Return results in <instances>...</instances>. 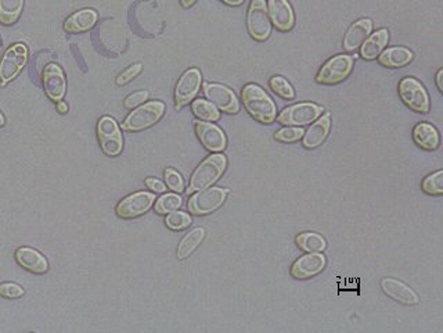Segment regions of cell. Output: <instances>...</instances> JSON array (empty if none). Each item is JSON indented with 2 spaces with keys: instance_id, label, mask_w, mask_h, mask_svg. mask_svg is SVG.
I'll list each match as a JSON object with an SVG mask.
<instances>
[{
  "instance_id": "6da1fadb",
  "label": "cell",
  "mask_w": 443,
  "mask_h": 333,
  "mask_svg": "<svg viewBox=\"0 0 443 333\" xmlns=\"http://www.w3.org/2000/svg\"><path fill=\"white\" fill-rule=\"evenodd\" d=\"M241 99L244 103L245 110L250 113V116L254 119H257L260 124H272L275 122L277 110L270 99L259 85L255 84H248L244 86L241 92Z\"/></svg>"
},
{
  "instance_id": "7a4b0ae2",
  "label": "cell",
  "mask_w": 443,
  "mask_h": 333,
  "mask_svg": "<svg viewBox=\"0 0 443 333\" xmlns=\"http://www.w3.org/2000/svg\"><path fill=\"white\" fill-rule=\"evenodd\" d=\"M226 166H228V160L220 153L212 154L208 159H205L200 166H197V169L191 175L187 193L210 188L213 182H216L222 177V174L226 169Z\"/></svg>"
},
{
  "instance_id": "3957f363",
  "label": "cell",
  "mask_w": 443,
  "mask_h": 333,
  "mask_svg": "<svg viewBox=\"0 0 443 333\" xmlns=\"http://www.w3.org/2000/svg\"><path fill=\"white\" fill-rule=\"evenodd\" d=\"M165 113V104L163 101H148L146 104L132 111L125 122L122 124V129L138 132L153 126L158 122Z\"/></svg>"
},
{
  "instance_id": "277c9868",
  "label": "cell",
  "mask_w": 443,
  "mask_h": 333,
  "mask_svg": "<svg viewBox=\"0 0 443 333\" xmlns=\"http://www.w3.org/2000/svg\"><path fill=\"white\" fill-rule=\"evenodd\" d=\"M399 96L402 101L416 113L427 114L429 111V97L425 88L417 79L406 76L399 82Z\"/></svg>"
},
{
  "instance_id": "5b68a950",
  "label": "cell",
  "mask_w": 443,
  "mask_h": 333,
  "mask_svg": "<svg viewBox=\"0 0 443 333\" xmlns=\"http://www.w3.org/2000/svg\"><path fill=\"white\" fill-rule=\"evenodd\" d=\"M247 26L250 35L258 41H266L272 34V21L269 17L266 0H253L250 4L248 16H247Z\"/></svg>"
},
{
  "instance_id": "8992f818",
  "label": "cell",
  "mask_w": 443,
  "mask_h": 333,
  "mask_svg": "<svg viewBox=\"0 0 443 333\" xmlns=\"http://www.w3.org/2000/svg\"><path fill=\"white\" fill-rule=\"evenodd\" d=\"M97 138L104 154L110 157L118 156L123 149V139L116 119L103 117L97 124Z\"/></svg>"
},
{
  "instance_id": "52a82bcc",
  "label": "cell",
  "mask_w": 443,
  "mask_h": 333,
  "mask_svg": "<svg viewBox=\"0 0 443 333\" xmlns=\"http://www.w3.org/2000/svg\"><path fill=\"white\" fill-rule=\"evenodd\" d=\"M229 191L220 188H207L198 191L188 200V212L191 214L205 215L218 210L226 200Z\"/></svg>"
},
{
  "instance_id": "ba28073f",
  "label": "cell",
  "mask_w": 443,
  "mask_h": 333,
  "mask_svg": "<svg viewBox=\"0 0 443 333\" xmlns=\"http://www.w3.org/2000/svg\"><path fill=\"white\" fill-rule=\"evenodd\" d=\"M353 67V59L350 56H334L330 59L316 75V82L322 85H335L350 76Z\"/></svg>"
},
{
  "instance_id": "9c48e42d",
  "label": "cell",
  "mask_w": 443,
  "mask_h": 333,
  "mask_svg": "<svg viewBox=\"0 0 443 333\" xmlns=\"http://www.w3.org/2000/svg\"><path fill=\"white\" fill-rule=\"evenodd\" d=\"M323 107L315 103H300L284 109L279 114L277 121L288 126H303L315 122L323 113Z\"/></svg>"
},
{
  "instance_id": "30bf717a",
  "label": "cell",
  "mask_w": 443,
  "mask_h": 333,
  "mask_svg": "<svg viewBox=\"0 0 443 333\" xmlns=\"http://www.w3.org/2000/svg\"><path fill=\"white\" fill-rule=\"evenodd\" d=\"M28 59V49L23 44L13 45L7 49L0 61V79L1 86L13 81L24 69Z\"/></svg>"
},
{
  "instance_id": "8fae6325",
  "label": "cell",
  "mask_w": 443,
  "mask_h": 333,
  "mask_svg": "<svg viewBox=\"0 0 443 333\" xmlns=\"http://www.w3.org/2000/svg\"><path fill=\"white\" fill-rule=\"evenodd\" d=\"M156 200V196L148 192H138L128 197H125L117 206L118 217L123 219H132L138 218L141 215L146 214L153 203Z\"/></svg>"
},
{
  "instance_id": "7c38bea8",
  "label": "cell",
  "mask_w": 443,
  "mask_h": 333,
  "mask_svg": "<svg viewBox=\"0 0 443 333\" xmlns=\"http://www.w3.org/2000/svg\"><path fill=\"white\" fill-rule=\"evenodd\" d=\"M204 95L215 107L228 114H237L240 111V104L233 91L225 85L204 84Z\"/></svg>"
},
{
  "instance_id": "4fadbf2b",
  "label": "cell",
  "mask_w": 443,
  "mask_h": 333,
  "mask_svg": "<svg viewBox=\"0 0 443 333\" xmlns=\"http://www.w3.org/2000/svg\"><path fill=\"white\" fill-rule=\"evenodd\" d=\"M201 86V74L197 69L187 70L179 79L175 89V101L176 110L185 107L191 100H194Z\"/></svg>"
},
{
  "instance_id": "5bb4252c",
  "label": "cell",
  "mask_w": 443,
  "mask_h": 333,
  "mask_svg": "<svg viewBox=\"0 0 443 333\" xmlns=\"http://www.w3.org/2000/svg\"><path fill=\"white\" fill-rule=\"evenodd\" d=\"M326 268V257L320 253H307L292 264L290 274L295 279H309Z\"/></svg>"
},
{
  "instance_id": "9a60e30c",
  "label": "cell",
  "mask_w": 443,
  "mask_h": 333,
  "mask_svg": "<svg viewBox=\"0 0 443 333\" xmlns=\"http://www.w3.org/2000/svg\"><path fill=\"white\" fill-rule=\"evenodd\" d=\"M195 134L200 142L210 151L219 153L226 149L228 141L223 131L210 122L195 121Z\"/></svg>"
},
{
  "instance_id": "2e32d148",
  "label": "cell",
  "mask_w": 443,
  "mask_h": 333,
  "mask_svg": "<svg viewBox=\"0 0 443 333\" xmlns=\"http://www.w3.org/2000/svg\"><path fill=\"white\" fill-rule=\"evenodd\" d=\"M42 78H44V88H45L46 95L54 101H60L66 95V89H67L66 76L61 67L54 63L47 64L44 70Z\"/></svg>"
},
{
  "instance_id": "e0dca14e",
  "label": "cell",
  "mask_w": 443,
  "mask_h": 333,
  "mask_svg": "<svg viewBox=\"0 0 443 333\" xmlns=\"http://www.w3.org/2000/svg\"><path fill=\"white\" fill-rule=\"evenodd\" d=\"M268 11L270 21L280 32H288L295 24V16L288 0H269Z\"/></svg>"
},
{
  "instance_id": "ac0fdd59",
  "label": "cell",
  "mask_w": 443,
  "mask_h": 333,
  "mask_svg": "<svg viewBox=\"0 0 443 333\" xmlns=\"http://www.w3.org/2000/svg\"><path fill=\"white\" fill-rule=\"evenodd\" d=\"M381 289L388 297L400 304L416 306L420 303L419 294L413 289H410V286L397 281L395 278H384L381 281Z\"/></svg>"
},
{
  "instance_id": "d6986e66",
  "label": "cell",
  "mask_w": 443,
  "mask_h": 333,
  "mask_svg": "<svg viewBox=\"0 0 443 333\" xmlns=\"http://www.w3.org/2000/svg\"><path fill=\"white\" fill-rule=\"evenodd\" d=\"M373 29V21L370 19H362L350 25L344 38V49L347 51H355L369 38Z\"/></svg>"
},
{
  "instance_id": "ffe728a7",
  "label": "cell",
  "mask_w": 443,
  "mask_h": 333,
  "mask_svg": "<svg viewBox=\"0 0 443 333\" xmlns=\"http://www.w3.org/2000/svg\"><path fill=\"white\" fill-rule=\"evenodd\" d=\"M331 128V119L330 114L327 113L325 116H320L315 124L310 125V128L303 134V147L306 149H316L322 143L325 142L328 136Z\"/></svg>"
},
{
  "instance_id": "44dd1931",
  "label": "cell",
  "mask_w": 443,
  "mask_h": 333,
  "mask_svg": "<svg viewBox=\"0 0 443 333\" xmlns=\"http://www.w3.org/2000/svg\"><path fill=\"white\" fill-rule=\"evenodd\" d=\"M16 260L17 262L34 274H45L49 269L47 260L35 249L31 247H21L16 252Z\"/></svg>"
},
{
  "instance_id": "7402d4cb",
  "label": "cell",
  "mask_w": 443,
  "mask_h": 333,
  "mask_svg": "<svg viewBox=\"0 0 443 333\" xmlns=\"http://www.w3.org/2000/svg\"><path fill=\"white\" fill-rule=\"evenodd\" d=\"M413 141L417 146H420L421 149L428 150V151L437 150L441 143L437 128L428 122H420L414 126Z\"/></svg>"
},
{
  "instance_id": "603a6c76",
  "label": "cell",
  "mask_w": 443,
  "mask_h": 333,
  "mask_svg": "<svg viewBox=\"0 0 443 333\" xmlns=\"http://www.w3.org/2000/svg\"><path fill=\"white\" fill-rule=\"evenodd\" d=\"M97 13L92 9H83L81 11L73 13L70 16L66 23H64V29L71 34H79V32H85L93 28L94 24L97 23Z\"/></svg>"
},
{
  "instance_id": "cb8c5ba5",
  "label": "cell",
  "mask_w": 443,
  "mask_h": 333,
  "mask_svg": "<svg viewBox=\"0 0 443 333\" xmlns=\"http://www.w3.org/2000/svg\"><path fill=\"white\" fill-rule=\"evenodd\" d=\"M388 41H389L388 29H385V28L378 29L377 32H374L372 36H369L362 44L360 56L365 60H374V59H377L381 54V51L388 45Z\"/></svg>"
},
{
  "instance_id": "d4e9b609",
  "label": "cell",
  "mask_w": 443,
  "mask_h": 333,
  "mask_svg": "<svg viewBox=\"0 0 443 333\" xmlns=\"http://www.w3.org/2000/svg\"><path fill=\"white\" fill-rule=\"evenodd\" d=\"M413 60V53L406 48H389L378 56L381 66L388 69H400Z\"/></svg>"
},
{
  "instance_id": "484cf974",
  "label": "cell",
  "mask_w": 443,
  "mask_h": 333,
  "mask_svg": "<svg viewBox=\"0 0 443 333\" xmlns=\"http://www.w3.org/2000/svg\"><path fill=\"white\" fill-rule=\"evenodd\" d=\"M204 238H205L204 228H195L190 234H187L178 247V259L179 260L187 259L200 246Z\"/></svg>"
},
{
  "instance_id": "4316f807",
  "label": "cell",
  "mask_w": 443,
  "mask_h": 333,
  "mask_svg": "<svg viewBox=\"0 0 443 333\" xmlns=\"http://www.w3.org/2000/svg\"><path fill=\"white\" fill-rule=\"evenodd\" d=\"M23 7L24 0H0V23L14 24L23 11Z\"/></svg>"
},
{
  "instance_id": "83f0119b",
  "label": "cell",
  "mask_w": 443,
  "mask_h": 333,
  "mask_svg": "<svg viewBox=\"0 0 443 333\" xmlns=\"http://www.w3.org/2000/svg\"><path fill=\"white\" fill-rule=\"evenodd\" d=\"M298 247L306 253H320L326 249V239L315 232H305L295 239Z\"/></svg>"
},
{
  "instance_id": "f1b7e54d",
  "label": "cell",
  "mask_w": 443,
  "mask_h": 333,
  "mask_svg": "<svg viewBox=\"0 0 443 333\" xmlns=\"http://www.w3.org/2000/svg\"><path fill=\"white\" fill-rule=\"evenodd\" d=\"M191 110H193V114L200 121L213 122V121H218L220 119L218 109L208 100H203V99L194 100L191 103Z\"/></svg>"
},
{
  "instance_id": "f546056e",
  "label": "cell",
  "mask_w": 443,
  "mask_h": 333,
  "mask_svg": "<svg viewBox=\"0 0 443 333\" xmlns=\"http://www.w3.org/2000/svg\"><path fill=\"white\" fill-rule=\"evenodd\" d=\"M182 207V197L175 193H166L156 203V212L158 214H170Z\"/></svg>"
},
{
  "instance_id": "4dcf8cb0",
  "label": "cell",
  "mask_w": 443,
  "mask_h": 333,
  "mask_svg": "<svg viewBox=\"0 0 443 333\" xmlns=\"http://www.w3.org/2000/svg\"><path fill=\"white\" fill-rule=\"evenodd\" d=\"M269 86H270V89L276 95L280 96V97L285 99V100H292L295 97V92H294L291 84L285 78L280 76V75L272 76L269 79Z\"/></svg>"
},
{
  "instance_id": "1f68e13d",
  "label": "cell",
  "mask_w": 443,
  "mask_h": 333,
  "mask_svg": "<svg viewBox=\"0 0 443 333\" xmlns=\"http://www.w3.org/2000/svg\"><path fill=\"white\" fill-rule=\"evenodd\" d=\"M443 171L439 169L437 171L435 174H431L428 175L422 184H421V188L422 191L425 192L427 194H431V196H441L443 194Z\"/></svg>"
},
{
  "instance_id": "d6a6232c",
  "label": "cell",
  "mask_w": 443,
  "mask_h": 333,
  "mask_svg": "<svg viewBox=\"0 0 443 333\" xmlns=\"http://www.w3.org/2000/svg\"><path fill=\"white\" fill-rule=\"evenodd\" d=\"M166 227L172 231H182L186 229L187 227L191 225V218L190 215L183 212H173L166 217Z\"/></svg>"
},
{
  "instance_id": "836d02e7",
  "label": "cell",
  "mask_w": 443,
  "mask_h": 333,
  "mask_svg": "<svg viewBox=\"0 0 443 333\" xmlns=\"http://www.w3.org/2000/svg\"><path fill=\"white\" fill-rule=\"evenodd\" d=\"M303 134L305 131L301 126H287L275 134V139L284 143L297 142L302 138Z\"/></svg>"
},
{
  "instance_id": "e575fe53",
  "label": "cell",
  "mask_w": 443,
  "mask_h": 333,
  "mask_svg": "<svg viewBox=\"0 0 443 333\" xmlns=\"http://www.w3.org/2000/svg\"><path fill=\"white\" fill-rule=\"evenodd\" d=\"M165 182L170 191L176 192V193H182L185 191V184H183L180 174H178L172 168L165 169Z\"/></svg>"
},
{
  "instance_id": "d590c367",
  "label": "cell",
  "mask_w": 443,
  "mask_h": 333,
  "mask_svg": "<svg viewBox=\"0 0 443 333\" xmlns=\"http://www.w3.org/2000/svg\"><path fill=\"white\" fill-rule=\"evenodd\" d=\"M0 296L6 299H19L24 296V289L16 284H1L0 285Z\"/></svg>"
},
{
  "instance_id": "8d00e7d4",
  "label": "cell",
  "mask_w": 443,
  "mask_h": 333,
  "mask_svg": "<svg viewBox=\"0 0 443 333\" xmlns=\"http://www.w3.org/2000/svg\"><path fill=\"white\" fill-rule=\"evenodd\" d=\"M141 69H143V66H141V63H136V64L131 66L129 69H126L125 71L118 76L117 85L121 86V85H125V84L131 82L133 78H136L141 74Z\"/></svg>"
},
{
  "instance_id": "74e56055",
  "label": "cell",
  "mask_w": 443,
  "mask_h": 333,
  "mask_svg": "<svg viewBox=\"0 0 443 333\" xmlns=\"http://www.w3.org/2000/svg\"><path fill=\"white\" fill-rule=\"evenodd\" d=\"M147 99H148V92L147 91H139V92H135V94L128 96L123 101V106L126 109H136L138 106L143 104Z\"/></svg>"
},
{
  "instance_id": "f35d334b",
  "label": "cell",
  "mask_w": 443,
  "mask_h": 333,
  "mask_svg": "<svg viewBox=\"0 0 443 333\" xmlns=\"http://www.w3.org/2000/svg\"><path fill=\"white\" fill-rule=\"evenodd\" d=\"M146 185L151 189V191L156 192V193H163V192L166 191V188H165V185H163L161 181H158V179H156V178H147L146 179Z\"/></svg>"
},
{
  "instance_id": "ab89813d",
  "label": "cell",
  "mask_w": 443,
  "mask_h": 333,
  "mask_svg": "<svg viewBox=\"0 0 443 333\" xmlns=\"http://www.w3.org/2000/svg\"><path fill=\"white\" fill-rule=\"evenodd\" d=\"M220 1H223V3H225V4H228V6L237 7V6H241L245 0H220Z\"/></svg>"
},
{
  "instance_id": "60d3db41",
  "label": "cell",
  "mask_w": 443,
  "mask_h": 333,
  "mask_svg": "<svg viewBox=\"0 0 443 333\" xmlns=\"http://www.w3.org/2000/svg\"><path fill=\"white\" fill-rule=\"evenodd\" d=\"M57 110L60 111V113H67L68 111V106H67V103H64V101H57Z\"/></svg>"
},
{
  "instance_id": "b9f144b4",
  "label": "cell",
  "mask_w": 443,
  "mask_h": 333,
  "mask_svg": "<svg viewBox=\"0 0 443 333\" xmlns=\"http://www.w3.org/2000/svg\"><path fill=\"white\" fill-rule=\"evenodd\" d=\"M442 75L443 70H439V71H438V74H437V85H438V89H439V92H443Z\"/></svg>"
},
{
  "instance_id": "7bdbcfd3",
  "label": "cell",
  "mask_w": 443,
  "mask_h": 333,
  "mask_svg": "<svg viewBox=\"0 0 443 333\" xmlns=\"http://www.w3.org/2000/svg\"><path fill=\"white\" fill-rule=\"evenodd\" d=\"M195 1H197V0H180V4H182V7L188 9V7H191Z\"/></svg>"
},
{
  "instance_id": "ee69618b",
  "label": "cell",
  "mask_w": 443,
  "mask_h": 333,
  "mask_svg": "<svg viewBox=\"0 0 443 333\" xmlns=\"http://www.w3.org/2000/svg\"><path fill=\"white\" fill-rule=\"evenodd\" d=\"M6 124V119H4V116L0 113V126H3Z\"/></svg>"
},
{
  "instance_id": "f6af8a7d",
  "label": "cell",
  "mask_w": 443,
  "mask_h": 333,
  "mask_svg": "<svg viewBox=\"0 0 443 333\" xmlns=\"http://www.w3.org/2000/svg\"><path fill=\"white\" fill-rule=\"evenodd\" d=\"M0 48H1V45H0Z\"/></svg>"
}]
</instances>
